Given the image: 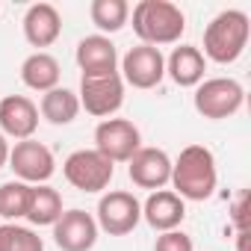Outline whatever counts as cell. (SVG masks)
<instances>
[{
	"instance_id": "cell-3",
	"label": "cell",
	"mask_w": 251,
	"mask_h": 251,
	"mask_svg": "<svg viewBox=\"0 0 251 251\" xmlns=\"http://www.w3.org/2000/svg\"><path fill=\"white\" fill-rule=\"evenodd\" d=\"M248 36H251V24L242 9L219 12L204 30V59H213L219 65L236 62L248 45Z\"/></svg>"
},
{
	"instance_id": "cell-23",
	"label": "cell",
	"mask_w": 251,
	"mask_h": 251,
	"mask_svg": "<svg viewBox=\"0 0 251 251\" xmlns=\"http://www.w3.org/2000/svg\"><path fill=\"white\" fill-rule=\"evenodd\" d=\"M0 251H45V242L33 227L3 222L0 225Z\"/></svg>"
},
{
	"instance_id": "cell-10",
	"label": "cell",
	"mask_w": 251,
	"mask_h": 251,
	"mask_svg": "<svg viewBox=\"0 0 251 251\" xmlns=\"http://www.w3.org/2000/svg\"><path fill=\"white\" fill-rule=\"evenodd\" d=\"M166 77V56L160 48L151 45H136L121 56V80L130 83L133 89H157Z\"/></svg>"
},
{
	"instance_id": "cell-22",
	"label": "cell",
	"mask_w": 251,
	"mask_h": 251,
	"mask_svg": "<svg viewBox=\"0 0 251 251\" xmlns=\"http://www.w3.org/2000/svg\"><path fill=\"white\" fill-rule=\"evenodd\" d=\"M30 183L21 180H6L0 183V219L3 222H18L27 216L30 207Z\"/></svg>"
},
{
	"instance_id": "cell-11",
	"label": "cell",
	"mask_w": 251,
	"mask_h": 251,
	"mask_svg": "<svg viewBox=\"0 0 251 251\" xmlns=\"http://www.w3.org/2000/svg\"><path fill=\"white\" fill-rule=\"evenodd\" d=\"M53 242L59 251H92L98 242V222L86 210H62L53 222Z\"/></svg>"
},
{
	"instance_id": "cell-5",
	"label": "cell",
	"mask_w": 251,
	"mask_h": 251,
	"mask_svg": "<svg viewBox=\"0 0 251 251\" xmlns=\"http://www.w3.org/2000/svg\"><path fill=\"white\" fill-rule=\"evenodd\" d=\"M62 175L80 192H100V189L109 186V180L115 175V166L103 154H98L95 148H80V151L65 157Z\"/></svg>"
},
{
	"instance_id": "cell-7",
	"label": "cell",
	"mask_w": 251,
	"mask_h": 251,
	"mask_svg": "<svg viewBox=\"0 0 251 251\" xmlns=\"http://www.w3.org/2000/svg\"><path fill=\"white\" fill-rule=\"evenodd\" d=\"M95 222H98V230H106L109 236H124L142 222V204L136 201L133 192L112 189L100 195Z\"/></svg>"
},
{
	"instance_id": "cell-21",
	"label": "cell",
	"mask_w": 251,
	"mask_h": 251,
	"mask_svg": "<svg viewBox=\"0 0 251 251\" xmlns=\"http://www.w3.org/2000/svg\"><path fill=\"white\" fill-rule=\"evenodd\" d=\"M89 15H92V24L100 30V36L118 33L130 18V3L127 0H92Z\"/></svg>"
},
{
	"instance_id": "cell-20",
	"label": "cell",
	"mask_w": 251,
	"mask_h": 251,
	"mask_svg": "<svg viewBox=\"0 0 251 251\" xmlns=\"http://www.w3.org/2000/svg\"><path fill=\"white\" fill-rule=\"evenodd\" d=\"M42 118H48L50 124H71L80 112V100H77V92L65 89V86H56L50 92L42 95V106H39Z\"/></svg>"
},
{
	"instance_id": "cell-14",
	"label": "cell",
	"mask_w": 251,
	"mask_h": 251,
	"mask_svg": "<svg viewBox=\"0 0 251 251\" xmlns=\"http://www.w3.org/2000/svg\"><path fill=\"white\" fill-rule=\"evenodd\" d=\"M74 59H77L83 77H100V74H115L118 71V50L100 33L80 39Z\"/></svg>"
},
{
	"instance_id": "cell-8",
	"label": "cell",
	"mask_w": 251,
	"mask_h": 251,
	"mask_svg": "<svg viewBox=\"0 0 251 251\" xmlns=\"http://www.w3.org/2000/svg\"><path fill=\"white\" fill-rule=\"evenodd\" d=\"M80 106L95 118H109L124 103V80L121 74H100V77H80L77 92Z\"/></svg>"
},
{
	"instance_id": "cell-15",
	"label": "cell",
	"mask_w": 251,
	"mask_h": 251,
	"mask_svg": "<svg viewBox=\"0 0 251 251\" xmlns=\"http://www.w3.org/2000/svg\"><path fill=\"white\" fill-rule=\"evenodd\" d=\"M142 219H145L154 230H160V233L177 230L180 222L186 219V201H183L180 195H175L172 189H157V192H151L148 201L142 204Z\"/></svg>"
},
{
	"instance_id": "cell-25",
	"label": "cell",
	"mask_w": 251,
	"mask_h": 251,
	"mask_svg": "<svg viewBox=\"0 0 251 251\" xmlns=\"http://www.w3.org/2000/svg\"><path fill=\"white\" fill-rule=\"evenodd\" d=\"M248 195L245 192H239L236 195V201H233V207H230V219H233V227H236V233L239 230H248Z\"/></svg>"
},
{
	"instance_id": "cell-18",
	"label": "cell",
	"mask_w": 251,
	"mask_h": 251,
	"mask_svg": "<svg viewBox=\"0 0 251 251\" xmlns=\"http://www.w3.org/2000/svg\"><path fill=\"white\" fill-rule=\"evenodd\" d=\"M59 77H62V68H59L56 56H50V53H45V50L30 53V56L24 59V65H21V80H24V86L33 89V92H42V95L50 92V89H56V86H59Z\"/></svg>"
},
{
	"instance_id": "cell-12",
	"label": "cell",
	"mask_w": 251,
	"mask_h": 251,
	"mask_svg": "<svg viewBox=\"0 0 251 251\" xmlns=\"http://www.w3.org/2000/svg\"><path fill=\"white\" fill-rule=\"evenodd\" d=\"M39 127V106L27 95H6L0 100V133L18 142L33 139Z\"/></svg>"
},
{
	"instance_id": "cell-16",
	"label": "cell",
	"mask_w": 251,
	"mask_h": 251,
	"mask_svg": "<svg viewBox=\"0 0 251 251\" xmlns=\"http://www.w3.org/2000/svg\"><path fill=\"white\" fill-rule=\"evenodd\" d=\"M62 33V15L53 3H33L24 15V39L33 48H50Z\"/></svg>"
},
{
	"instance_id": "cell-4",
	"label": "cell",
	"mask_w": 251,
	"mask_h": 251,
	"mask_svg": "<svg viewBox=\"0 0 251 251\" xmlns=\"http://www.w3.org/2000/svg\"><path fill=\"white\" fill-rule=\"evenodd\" d=\"M242 100H245V89L233 77H210V80H201L195 86V95H192V103H195L198 115H204L210 121L230 118L233 112H239Z\"/></svg>"
},
{
	"instance_id": "cell-1",
	"label": "cell",
	"mask_w": 251,
	"mask_h": 251,
	"mask_svg": "<svg viewBox=\"0 0 251 251\" xmlns=\"http://www.w3.org/2000/svg\"><path fill=\"white\" fill-rule=\"evenodd\" d=\"M175 195L183 201H207L216 192L219 172H216V157L204 145H186L180 157L172 163V180Z\"/></svg>"
},
{
	"instance_id": "cell-26",
	"label": "cell",
	"mask_w": 251,
	"mask_h": 251,
	"mask_svg": "<svg viewBox=\"0 0 251 251\" xmlns=\"http://www.w3.org/2000/svg\"><path fill=\"white\" fill-rule=\"evenodd\" d=\"M9 163V142H6V136L0 133V169H3Z\"/></svg>"
},
{
	"instance_id": "cell-19",
	"label": "cell",
	"mask_w": 251,
	"mask_h": 251,
	"mask_svg": "<svg viewBox=\"0 0 251 251\" xmlns=\"http://www.w3.org/2000/svg\"><path fill=\"white\" fill-rule=\"evenodd\" d=\"M62 216V195L48 186V183H39L30 189V207H27V222L36 225V227H53V222Z\"/></svg>"
},
{
	"instance_id": "cell-17",
	"label": "cell",
	"mask_w": 251,
	"mask_h": 251,
	"mask_svg": "<svg viewBox=\"0 0 251 251\" xmlns=\"http://www.w3.org/2000/svg\"><path fill=\"white\" fill-rule=\"evenodd\" d=\"M204 71H207V59H204L201 48H195V45H180L166 59V74L180 89H195L204 80Z\"/></svg>"
},
{
	"instance_id": "cell-13",
	"label": "cell",
	"mask_w": 251,
	"mask_h": 251,
	"mask_svg": "<svg viewBox=\"0 0 251 251\" xmlns=\"http://www.w3.org/2000/svg\"><path fill=\"white\" fill-rule=\"evenodd\" d=\"M127 175L139 189H163L172 180V160L163 148H139L127 160Z\"/></svg>"
},
{
	"instance_id": "cell-2",
	"label": "cell",
	"mask_w": 251,
	"mask_h": 251,
	"mask_svg": "<svg viewBox=\"0 0 251 251\" xmlns=\"http://www.w3.org/2000/svg\"><path fill=\"white\" fill-rule=\"evenodd\" d=\"M186 30V15L172 0H139L133 6V33L142 39V45L163 48L180 42Z\"/></svg>"
},
{
	"instance_id": "cell-6",
	"label": "cell",
	"mask_w": 251,
	"mask_h": 251,
	"mask_svg": "<svg viewBox=\"0 0 251 251\" xmlns=\"http://www.w3.org/2000/svg\"><path fill=\"white\" fill-rule=\"evenodd\" d=\"M139 148H142L139 127L127 118H103L95 127V151L103 154L112 166L127 163Z\"/></svg>"
},
{
	"instance_id": "cell-9",
	"label": "cell",
	"mask_w": 251,
	"mask_h": 251,
	"mask_svg": "<svg viewBox=\"0 0 251 251\" xmlns=\"http://www.w3.org/2000/svg\"><path fill=\"white\" fill-rule=\"evenodd\" d=\"M9 169L15 172V177L21 183L39 186L53 177L56 160L48 145H42L36 139H24V142H15V148H9Z\"/></svg>"
},
{
	"instance_id": "cell-24",
	"label": "cell",
	"mask_w": 251,
	"mask_h": 251,
	"mask_svg": "<svg viewBox=\"0 0 251 251\" xmlns=\"http://www.w3.org/2000/svg\"><path fill=\"white\" fill-rule=\"evenodd\" d=\"M154 251H195V245H192L189 233H183V230H166V233L157 236Z\"/></svg>"
}]
</instances>
